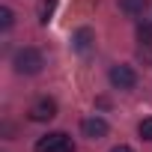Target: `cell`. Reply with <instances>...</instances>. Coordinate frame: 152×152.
Here are the masks:
<instances>
[{"mask_svg": "<svg viewBox=\"0 0 152 152\" xmlns=\"http://www.w3.org/2000/svg\"><path fill=\"white\" fill-rule=\"evenodd\" d=\"M12 66H15L18 75H39L45 63H42V54H39L36 48H21V51L15 54Z\"/></svg>", "mask_w": 152, "mask_h": 152, "instance_id": "1", "label": "cell"}, {"mask_svg": "<svg viewBox=\"0 0 152 152\" xmlns=\"http://www.w3.org/2000/svg\"><path fill=\"white\" fill-rule=\"evenodd\" d=\"M33 149H36V152H75V143H72L69 134H63V131H51V134L39 137Z\"/></svg>", "mask_w": 152, "mask_h": 152, "instance_id": "2", "label": "cell"}, {"mask_svg": "<svg viewBox=\"0 0 152 152\" xmlns=\"http://www.w3.org/2000/svg\"><path fill=\"white\" fill-rule=\"evenodd\" d=\"M110 84H113L116 90H131V87L137 84V75H134L131 66H113V69H110Z\"/></svg>", "mask_w": 152, "mask_h": 152, "instance_id": "3", "label": "cell"}, {"mask_svg": "<svg viewBox=\"0 0 152 152\" xmlns=\"http://www.w3.org/2000/svg\"><path fill=\"white\" fill-rule=\"evenodd\" d=\"M57 116V102L54 99H39V102H33V107H30V119L33 122H48V119H54Z\"/></svg>", "mask_w": 152, "mask_h": 152, "instance_id": "4", "label": "cell"}, {"mask_svg": "<svg viewBox=\"0 0 152 152\" xmlns=\"http://www.w3.org/2000/svg\"><path fill=\"white\" fill-rule=\"evenodd\" d=\"M81 131H84V137H90V140H102V137L107 134V122H104L102 116H87V119L81 122Z\"/></svg>", "mask_w": 152, "mask_h": 152, "instance_id": "5", "label": "cell"}, {"mask_svg": "<svg viewBox=\"0 0 152 152\" xmlns=\"http://www.w3.org/2000/svg\"><path fill=\"white\" fill-rule=\"evenodd\" d=\"M149 6V0H119V9L125 15H143Z\"/></svg>", "mask_w": 152, "mask_h": 152, "instance_id": "6", "label": "cell"}, {"mask_svg": "<svg viewBox=\"0 0 152 152\" xmlns=\"http://www.w3.org/2000/svg\"><path fill=\"white\" fill-rule=\"evenodd\" d=\"M75 48H78L81 54H90V48H93V33H90L87 27L75 33Z\"/></svg>", "mask_w": 152, "mask_h": 152, "instance_id": "7", "label": "cell"}, {"mask_svg": "<svg viewBox=\"0 0 152 152\" xmlns=\"http://www.w3.org/2000/svg\"><path fill=\"white\" fill-rule=\"evenodd\" d=\"M137 39L143 45H152V21H140L137 24Z\"/></svg>", "mask_w": 152, "mask_h": 152, "instance_id": "8", "label": "cell"}, {"mask_svg": "<svg viewBox=\"0 0 152 152\" xmlns=\"http://www.w3.org/2000/svg\"><path fill=\"white\" fill-rule=\"evenodd\" d=\"M54 3H57V0H42V9H39V21H42V24H48V21H51Z\"/></svg>", "mask_w": 152, "mask_h": 152, "instance_id": "9", "label": "cell"}, {"mask_svg": "<svg viewBox=\"0 0 152 152\" xmlns=\"http://www.w3.org/2000/svg\"><path fill=\"white\" fill-rule=\"evenodd\" d=\"M137 134H140L143 140H152V116H146V119L137 125Z\"/></svg>", "mask_w": 152, "mask_h": 152, "instance_id": "10", "label": "cell"}, {"mask_svg": "<svg viewBox=\"0 0 152 152\" xmlns=\"http://www.w3.org/2000/svg\"><path fill=\"white\" fill-rule=\"evenodd\" d=\"M0 27H3V30L12 27V9H6V6L0 9Z\"/></svg>", "mask_w": 152, "mask_h": 152, "instance_id": "11", "label": "cell"}, {"mask_svg": "<svg viewBox=\"0 0 152 152\" xmlns=\"http://www.w3.org/2000/svg\"><path fill=\"white\" fill-rule=\"evenodd\" d=\"M110 152H134V149H131V146H125V143H119V146H113Z\"/></svg>", "mask_w": 152, "mask_h": 152, "instance_id": "12", "label": "cell"}]
</instances>
